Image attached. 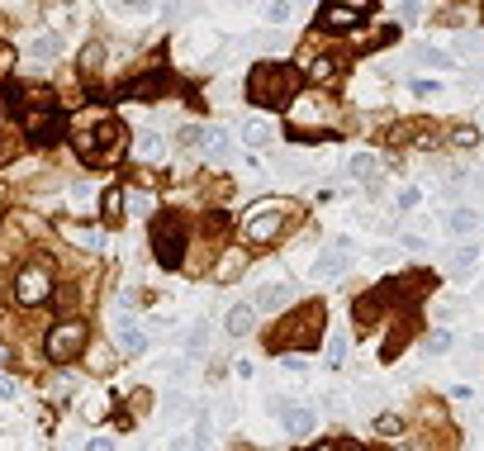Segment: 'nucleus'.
<instances>
[{"label": "nucleus", "instance_id": "f257e3e1", "mask_svg": "<svg viewBox=\"0 0 484 451\" xmlns=\"http://www.w3.org/2000/svg\"><path fill=\"white\" fill-rule=\"evenodd\" d=\"M299 86V77L290 72V67H276V62H261L257 72L247 77V100L261 109H276L281 100H290Z\"/></svg>", "mask_w": 484, "mask_h": 451}, {"label": "nucleus", "instance_id": "f03ea898", "mask_svg": "<svg viewBox=\"0 0 484 451\" xmlns=\"http://www.w3.org/2000/svg\"><path fill=\"white\" fill-rule=\"evenodd\" d=\"M152 252L162 266H181V257H186V223L171 214H157L152 218Z\"/></svg>", "mask_w": 484, "mask_h": 451}, {"label": "nucleus", "instance_id": "7ed1b4c3", "mask_svg": "<svg viewBox=\"0 0 484 451\" xmlns=\"http://www.w3.org/2000/svg\"><path fill=\"white\" fill-rule=\"evenodd\" d=\"M86 338H91V328L81 323V318H67V323H57L47 333V357L57 361V366H67V361H77L86 352Z\"/></svg>", "mask_w": 484, "mask_h": 451}, {"label": "nucleus", "instance_id": "20e7f679", "mask_svg": "<svg viewBox=\"0 0 484 451\" xmlns=\"http://www.w3.org/2000/svg\"><path fill=\"white\" fill-rule=\"evenodd\" d=\"M323 318H328V313H323V304H309V309L304 313H295V323H285V333H276V352H281L285 343H295V347H313L318 343V333H323Z\"/></svg>", "mask_w": 484, "mask_h": 451}, {"label": "nucleus", "instance_id": "39448f33", "mask_svg": "<svg viewBox=\"0 0 484 451\" xmlns=\"http://www.w3.org/2000/svg\"><path fill=\"white\" fill-rule=\"evenodd\" d=\"M24 138L33 147H52L62 138V109L47 105V109H24Z\"/></svg>", "mask_w": 484, "mask_h": 451}, {"label": "nucleus", "instance_id": "423d86ee", "mask_svg": "<svg viewBox=\"0 0 484 451\" xmlns=\"http://www.w3.org/2000/svg\"><path fill=\"white\" fill-rule=\"evenodd\" d=\"M285 228V209H276V204H266V209H257V214L242 223V238L247 243H257V247H266V243H276Z\"/></svg>", "mask_w": 484, "mask_h": 451}, {"label": "nucleus", "instance_id": "0eeeda50", "mask_svg": "<svg viewBox=\"0 0 484 451\" xmlns=\"http://www.w3.org/2000/svg\"><path fill=\"white\" fill-rule=\"evenodd\" d=\"M15 299L19 304H43V299H52V276H47L43 266H24L15 276Z\"/></svg>", "mask_w": 484, "mask_h": 451}, {"label": "nucleus", "instance_id": "6e6552de", "mask_svg": "<svg viewBox=\"0 0 484 451\" xmlns=\"http://www.w3.org/2000/svg\"><path fill=\"white\" fill-rule=\"evenodd\" d=\"M309 276L313 280H342L347 276V243H337L332 252H318L309 266Z\"/></svg>", "mask_w": 484, "mask_h": 451}, {"label": "nucleus", "instance_id": "1a4fd4ad", "mask_svg": "<svg viewBox=\"0 0 484 451\" xmlns=\"http://www.w3.org/2000/svg\"><path fill=\"white\" fill-rule=\"evenodd\" d=\"M290 299H295V290H290L285 280H266L261 290H257V299H252V309L257 313H281Z\"/></svg>", "mask_w": 484, "mask_h": 451}, {"label": "nucleus", "instance_id": "9d476101", "mask_svg": "<svg viewBox=\"0 0 484 451\" xmlns=\"http://www.w3.org/2000/svg\"><path fill=\"white\" fill-rule=\"evenodd\" d=\"M361 19H366V5H328L318 15V29H356Z\"/></svg>", "mask_w": 484, "mask_h": 451}, {"label": "nucleus", "instance_id": "9b49d317", "mask_svg": "<svg viewBox=\"0 0 484 451\" xmlns=\"http://www.w3.org/2000/svg\"><path fill=\"white\" fill-rule=\"evenodd\" d=\"M313 428H318V408H309V404H290L285 408V433L290 437H309Z\"/></svg>", "mask_w": 484, "mask_h": 451}, {"label": "nucleus", "instance_id": "f8f14e48", "mask_svg": "<svg viewBox=\"0 0 484 451\" xmlns=\"http://www.w3.org/2000/svg\"><path fill=\"white\" fill-rule=\"evenodd\" d=\"M252 323H257V309H252V304H233V309H228V318H223L228 338H247Z\"/></svg>", "mask_w": 484, "mask_h": 451}, {"label": "nucleus", "instance_id": "ddd939ff", "mask_svg": "<svg viewBox=\"0 0 484 451\" xmlns=\"http://www.w3.org/2000/svg\"><path fill=\"white\" fill-rule=\"evenodd\" d=\"M100 214H105V223H119V218H124V186H105Z\"/></svg>", "mask_w": 484, "mask_h": 451}, {"label": "nucleus", "instance_id": "4468645a", "mask_svg": "<svg viewBox=\"0 0 484 451\" xmlns=\"http://www.w3.org/2000/svg\"><path fill=\"white\" fill-rule=\"evenodd\" d=\"M57 228H62L67 243H77V247H86V252H100V233H95V228H81V223H57Z\"/></svg>", "mask_w": 484, "mask_h": 451}, {"label": "nucleus", "instance_id": "2eb2a0df", "mask_svg": "<svg viewBox=\"0 0 484 451\" xmlns=\"http://www.w3.org/2000/svg\"><path fill=\"white\" fill-rule=\"evenodd\" d=\"M114 347H119L124 357H142V352H147V338H142L138 328H119V333H114Z\"/></svg>", "mask_w": 484, "mask_h": 451}, {"label": "nucleus", "instance_id": "dca6fc26", "mask_svg": "<svg viewBox=\"0 0 484 451\" xmlns=\"http://www.w3.org/2000/svg\"><path fill=\"white\" fill-rule=\"evenodd\" d=\"M242 266H247V257H242V252H228L223 266H214V280H219V285H233V280L242 276Z\"/></svg>", "mask_w": 484, "mask_h": 451}, {"label": "nucleus", "instance_id": "f3484780", "mask_svg": "<svg viewBox=\"0 0 484 451\" xmlns=\"http://www.w3.org/2000/svg\"><path fill=\"white\" fill-rule=\"evenodd\" d=\"M446 228H451L456 238H466V233H475V228H480V214H475V209H451Z\"/></svg>", "mask_w": 484, "mask_h": 451}, {"label": "nucleus", "instance_id": "a211bd4d", "mask_svg": "<svg viewBox=\"0 0 484 451\" xmlns=\"http://www.w3.org/2000/svg\"><path fill=\"white\" fill-rule=\"evenodd\" d=\"M228 147H233V138H228L223 128H204V152L214 157V162H219V157H228Z\"/></svg>", "mask_w": 484, "mask_h": 451}, {"label": "nucleus", "instance_id": "6ab92c4d", "mask_svg": "<svg viewBox=\"0 0 484 451\" xmlns=\"http://www.w3.org/2000/svg\"><path fill=\"white\" fill-rule=\"evenodd\" d=\"M77 62H81V72H100V62H105V43H95V38H91V43L81 48Z\"/></svg>", "mask_w": 484, "mask_h": 451}, {"label": "nucleus", "instance_id": "aec40b11", "mask_svg": "<svg viewBox=\"0 0 484 451\" xmlns=\"http://www.w3.org/2000/svg\"><path fill=\"white\" fill-rule=\"evenodd\" d=\"M375 172H380V162H375L371 152H356V157H351V176H356V181H375Z\"/></svg>", "mask_w": 484, "mask_h": 451}, {"label": "nucleus", "instance_id": "412c9836", "mask_svg": "<svg viewBox=\"0 0 484 451\" xmlns=\"http://www.w3.org/2000/svg\"><path fill=\"white\" fill-rule=\"evenodd\" d=\"M323 114H328V105H323V100H313V95L295 100V119H323Z\"/></svg>", "mask_w": 484, "mask_h": 451}, {"label": "nucleus", "instance_id": "4be33fe9", "mask_svg": "<svg viewBox=\"0 0 484 451\" xmlns=\"http://www.w3.org/2000/svg\"><path fill=\"white\" fill-rule=\"evenodd\" d=\"M475 271V247H456L451 252V276H470Z\"/></svg>", "mask_w": 484, "mask_h": 451}, {"label": "nucleus", "instance_id": "5701e85b", "mask_svg": "<svg viewBox=\"0 0 484 451\" xmlns=\"http://www.w3.org/2000/svg\"><path fill=\"white\" fill-rule=\"evenodd\" d=\"M57 52H62V33H43L33 43V57H57Z\"/></svg>", "mask_w": 484, "mask_h": 451}, {"label": "nucleus", "instance_id": "b1692460", "mask_svg": "<svg viewBox=\"0 0 484 451\" xmlns=\"http://www.w3.org/2000/svg\"><path fill=\"white\" fill-rule=\"evenodd\" d=\"M138 157H147V162H157V157H162V133H152V128H147V133L138 138Z\"/></svg>", "mask_w": 484, "mask_h": 451}, {"label": "nucleus", "instance_id": "393cba45", "mask_svg": "<svg viewBox=\"0 0 484 451\" xmlns=\"http://www.w3.org/2000/svg\"><path fill=\"white\" fill-rule=\"evenodd\" d=\"M375 433L380 437H399L404 433V418H399V413H380V418H375Z\"/></svg>", "mask_w": 484, "mask_h": 451}, {"label": "nucleus", "instance_id": "a878e982", "mask_svg": "<svg viewBox=\"0 0 484 451\" xmlns=\"http://www.w3.org/2000/svg\"><path fill=\"white\" fill-rule=\"evenodd\" d=\"M309 77L313 81H332V77H337V57H318V62L309 67Z\"/></svg>", "mask_w": 484, "mask_h": 451}, {"label": "nucleus", "instance_id": "bb28decb", "mask_svg": "<svg viewBox=\"0 0 484 451\" xmlns=\"http://www.w3.org/2000/svg\"><path fill=\"white\" fill-rule=\"evenodd\" d=\"M375 313H380V295H366L356 304V323H375Z\"/></svg>", "mask_w": 484, "mask_h": 451}, {"label": "nucleus", "instance_id": "cd10ccee", "mask_svg": "<svg viewBox=\"0 0 484 451\" xmlns=\"http://www.w3.org/2000/svg\"><path fill=\"white\" fill-rule=\"evenodd\" d=\"M162 81H167V77H138L133 86H128V95H157V91H162Z\"/></svg>", "mask_w": 484, "mask_h": 451}, {"label": "nucleus", "instance_id": "c85d7f7f", "mask_svg": "<svg viewBox=\"0 0 484 451\" xmlns=\"http://www.w3.org/2000/svg\"><path fill=\"white\" fill-rule=\"evenodd\" d=\"M418 62H422V67H451V57H446V52H437V48H418Z\"/></svg>", "mask_w": 484, "mask_h": 451}, {"label": "nucleus", "instance_id": "c756f323", "mask_svg": "<svg viewBox=\"0 0 484 451\" xmlns=\"http://www.w3.org/2000/svg\"><path fill=\"white\" fill-rule=\"evenodd\" d=\"M242 138H247V143H266V138H271V128H266L261 119H252V124H242Z\"/></svg>", "mask_w": 484, "mask_h": 451}, {"label": "nucleus", "instance_id": "7c9ffc66", "mask_svg": "<svg viewBox=\"0 0 484 451\" xmlns=\"http://www.w3.org/2000/svg\"><path fill=\"white\" fill-rule=\"evenodd\" d=\"M427 352H451V333H446V328H437V333H432V338H427Z\"/></svg>", "mask_w": 484, "mask_h": 451}, {"label": "nucleus", "instance_id": "2f4dec72", "mask_svg": "<svg viewBox=\"0 0 484 451\" xmlns=\"http://www.w3.org/2000/svg\"><path fill=\"white\" fill-rule=\"evenodd\" d=\"M342 357H347V343H342V338H332V343H328V366H342Z\"/></svg>", "mask_w": 484, "mask_h": 451}, {"label": "nucleus", "instance_id": "473e14b6", "mask_svg": "<svg viewBox=\"0 0 484 451\" xmlns=\"http://www.w3.org/2000/svg\"><path fill=\"white\" fill-rule=\"evenodd\" d=\"M266 19H271V24H285V19H290V5H266Z\"/></svg>", "mask_w": 484, "mask_h": 451}, {"label": "nucleus", "instance_id": "72a5a7b5", "mask_svg": "<svg viewBox=\"0 0 484 451\" xmlns=\"http://www.w3.org/2000/svg\"><path fill=\"white\" fill-rule=\"evenodd\" d=\"M475 143H480L475 128H456V147H475Z\"/></svg>", "mask_w": 484, "mask_h": 451}, {"label": "nucleus", "instance_id": "f704fd0d", "mask_svg": "<svg viewBox=\"0 0 484 451\" xmlns=\"http://www.w3.org/2000/svg\"><path fill=\"white\" fill-rule=\"evenodd\" d=\"M176 138H181V143H186V147H190V143H204V128H195V124H190V128H181Z\"/></svg>", "mask_w": 484, "mask_h": 451}, {"label": "nucleus", "instance_id": "c9c22d12", "mask_svg": "<svg viewBox=\"0 0 484 451\" xmlns=\"http://www.w3.org/2000/svg\"><path fill=\"white\" fill-rule=\"evenodd\" d=\"M186 404H190L186 394H167V408H171V413H181V408H186Z\"/></svg>", "mask_w": 484, "mask_h": 451}, {"label": "nucleus", "instance_id": "e433bc0d", "mask_svg": "<svg viewBox=\"0 0 484 451\" xmlns=\"http://www.w3.org/2000/svg\"><path fill=\"white\" fill-rule=\"evenodd\" d=\"M86 451H119V447H114L110 437H95V442H91V447H86Z\"/></svg>", "mask_w": 484, "mask_h": 451}, {"label": "nucleus", "instance_id": "4c0bfd02", "mask_svg": "<svg viewBox=\"0 0 484 451\" xmlns=\"http://www.w3.org/2000/svg\"><path fill=\"white\" fill-rule=\"evenodd\" d=\"M0 399H15V385H10L5 375H0Z\"/></svg>", "mask_w": 484, "mask_h": 451}, {"label": "nucleus", "instance_id": "58836bf2", "mask_svg": "<svg viewBox=\"0 0 484 451\" xmlns=\"http://www.w3.org/2000/svg\"><path fill=\"white\" fill-rule=\"evenodd\" d=\"M0 162H10V138H0Z\"/></svg>", "mask_w": 484, "mask_h": 451}, {"label": "nucleus", "instance_id": "ea45409f", "mask_svg": "<svg viewBox=\"0 0 484 451\" xmlns=\"http://www.w3.org/2000/svg\"><path fill=\"white\" fill-rule=\"evenodd\" d=\"M337 451H356V447H337Z\"/></svg>", "mask_w": 484, "mask_h": 451}]
</instances>
